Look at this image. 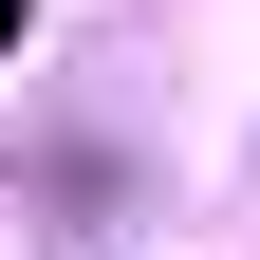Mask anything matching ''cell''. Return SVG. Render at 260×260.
Returning a JSON list of instances; mask_svg holds the SVG:
<instances>
[{
  "mask_svg": "<svg viewBox=\"0 0 260 260\" xmlns=\"http://www.w3.org/2000/svg\"><path fill=\"white\" fill-rule=\"evenodd\" d=\"M19 19H38V0H0V56H19Z\"/></svg>",
  "mask_w": 260,
  "mask_h": 260,
  "instance_id": "obj_1",
  "label": "cell"
}]
</instances>
